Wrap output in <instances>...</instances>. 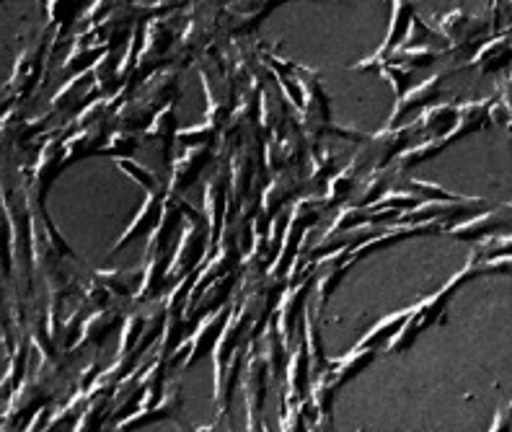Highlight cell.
<instances>
[{
	"label": "cell",
	"mask_w": 512,
	"mask_h": 432,
	"mask_svg": "<svg viewBox=\"0 0 512 432\" xmlns=\"http://www.w3.org/2000/svg\"><path fill=\"white\" fill-rule=\"evenodd\" d=\"M295 192H298V179L285 174L277 176L275 182L264 189V195L259 197V213H262L264 223H269V220L275 218V215L282 210V205H285L288 200H293Z\"/></svg>",
	"instance_id": "cell-12"
},
{
	"label": "cell",
	"mask_w": 512,
	"mask_h": 432,
	"mask_svg": "<svg viewBox=\"0 0 512 432\" xmlns=\"http://www.w3.org/2000/svg\"><path fill=\"white\" fill-rule=\"evenodd\" d=\"M414 308V306H412ZM412 308H404V311H396V314L386 316L383 321H378V324L370 329L368 334H365L360 342H357V350H378V345H388L391 339H394V334L399 332L401 326H404V321L409 319V314H412Z\"/></svg>",
	"instance_id": "cell-17"
},
{
	"label": "cell",
	"mask_w": 512,
	"mask_h": 432,
	"mask_svg": "<svg viewBox=\"0 0 512 432\" xmlns=\"http://www.w3.org/2000/svg\"><path fill=\"white\" fill-rule=\"evenodd\" d=\"M225 207H228V174L223 169V174L215 176L205 189V218L207 228H210V249H215L220 236H223Z\"/></svg>",
	"instance_id": "cell-8"
},
{
	"label": "cell",
	"mask_w": 512,
	"mask_h": 432,
	"mask_svg": "<svg viewBox=\"0 0 512 432\" xmlns=\"http://www.w3.org/2000/svg\"><path fill=\"white\" fill-rule=\"evenodd\" d=\"M469 262L474 264V275L476 277H481V275H507V277H512V254H507V257L481 259V262H476V259L471 257Z\"/></svg>",
	"instance_id": "cell-26"
},
{
	"label": "cell",
	"mask_w": 512,
	"mask_h": 432,
	"mask_svg": "<svg viewBox=\"0 0 512 432\" xmlns=\"http://www.w3.org/2000/svg\"><path fill=\"white\" fill-rule=\"evenodd\" d=\"M458 119V107L456 104H432L422 112V117L417 119V130H422L427 135V140L440 138L445 132L453 130Z\"/></svg>",
	"instance_id": "cell-15"
},
{
	"label": "cell",
	"mask_w": 512,
	"mask_h": 432,
	"mask_svg": "<svg viewBox=\"0 0 512 432\" xmlns=\"http://www.w3.org/2000/svg\"><path fill=\"white\" fill-rule=\"evenodd\" d=\"M375 355H378V350H357V347H352L347 355L329 363L331 381L337 383V389H342L344 383L352 381L360 370L368 368V363H373Z\"/></svg>",
	"instance_id": "cell-16"
},
{
	"label": "cell",
	"mask_w": 512,
	"mask_h": 432,
	"mask_svg": "<svg viewBox=\"0 0 512 432\" xmlns=\"http://www.w3.org/2000/svg\"><path fill=\"white\" fill-rule=\"evenodd\" d=\"M440 29H443V34L453 44H463V42H471V39L481 37V32H487L489 26L484 24L481 19H476V16H471V13L453 11V13H448L443 21H440Z\"/></svg>",
	"instance_id": "cell-13"
},
{
	"label": "cell",
	"mask_w": 512,
	"mask_h": 432,
	"mask_svg": "<svg viewBox=\"0 0 512 432\" xmlns=\"http://www.w3.org/2000/svg\"><path fill=\"white\" fill-rule=\"evenodd\" d=\"M194 432H225L223 422H215V425H205V427H197Z\"/></svg>",
	"instance_id": "cell-30"
},
{
	"label": "cell",
	"mask_w": 512,
	"mask_h": 432,
	"mask_svg": "<svg viewBox=\"0 0 512 432\" xmlns=\"http://www.w3.org/2000/svg\"><path fill=\"white\" fill-rule=\"evenodd\" d=\"M228 316H231V308L228 306L218 308V311H213V314H207L205 319L200 321V326L194 329L192 337H189L187 342H182V347L176 350V355L182 357L184 370L200 363L202 357L213 350L215 342H218V337H220V332H223L225 321H228Z\"/></svg>",
	"instance_id": "cell-2"
},
{
	"label": "cell",
	"mask_w": 512,
	"mask_h": 432,
	"mask_svg": "<svg viewBox=\"0 0 512 432\" xmlns=\"http://www.w3.org/2000/svg\"><path fill=\"white\" fill-rule=\"evenodd\" d=\"M443 81H445V76H432L422 83H414V86L409 88L404 96H401L399 104L394 107V117H391L388 127H401V122L406 119V114L414 112V109H419V107L422 109L430 107L432 101L438 99L440 88H443Z\"/></svg>",
	"instance_id": "cell-9"
},
{
	"label": "cell",
	"mask_w": 512,
	"mask_h": 432,
	"mask_svg": "<svg viewBox=\"0 0 512 432\" xmlns=\"http://www.w3.org/2000/svg\"><path fill=\"white\" fill-rule=\"evenodd\" d=\"M119 311H109V308H104V311H99V314L88 316V321L83 324V337H81V345H88V339L94 342V345H101L104 339L109 337V332L112 329H117L119 324Z\"/></svg>",
	"instance_id": "cell-21"
},
{
	"label": "cell",
	"mask_w": 512,
	"mask_h": 432,
	"mask_svg": "<svg viewBox=\"0 0 512 432\" xmlns=\"http://www.w3.org/2000/svg\"><path fill=\"white\" fill-rule=\"evenodd\" d=\"M233 189L231 195H236L238 200L246 195L251 189V176L256 174V166H254V156L249 151H238L236 158H233Z\"/></svg>",
	"instance_id": "cell-22"
},
{
	"label": "cell",
	"mask_w": 512,
	"mask_h": 432,
	"mask_svg": "<svg viewBox=\"0 0 512 432\" xmlns=\"http://www.w3.org/2000/svg\"><path fill=\"white\" fill-rule=\"evenodd\" d=\"M357 184H360V174L355 171V166H347V169L337 171V174L331 176L329 182V192H326V205L337 207L339 202H347L352 195H355Z\"/></svg>",
	"instance_id": "cell-20"
},
{
	"label": "cell",
	"mask_w": 512,
	"mask_h": 432,
	"mask_svg": "<svg viewBox=\"0 0 512 432\" xmlns=\"http://www.w3.org/2000/svg\"><path fill=\"white\" fill-rule=\"evenodd\" d=\"M251 3H259V0H251ZM272 3H275V0H264V3H262V11L269 13V8H272ZM251 11H256V6L249 8V11H238V13H246V16H251Z\"/></svg>",
	"instance_id": "cell-31"
},
{
	"label": "cell",
	"mask_w": 512,
	"mask_h": 432,
	"mask_svg": "<svg viewBox=\"0 0 512 432\" xmlns=\"http://www.w3.org/2000/svg\"><path fill=\"white\" fill-rule=\"evenodd\" d=\"M324 210H329L326 200H316V197H303L293 207V213H290L288 223H285V233H282L280 257H277L275 264H269V277H275L277 272L282 275V272H288L293 267V262L298 259L300 244H303V236L319 223Z\"/></svg>",
	"instance_id": "cell-1"
},
{
	"label": "cell",
	"mask_w": 512,
	"mask_h": 432,
	"mask_svg": "<svg viewBox=\"0 0 512 432\" xmlns=\"http://www.w3.org/2000/svg\"><path fill=\"white\" fill-rule=\"evenodd\" d=\"M140 140L132 138L130 132H117V135H112V143H109L107 153H112V156H130L135 148H138Z\"/></svg>",
	"instance_id": "cell-27"
},
{
	"label": "cell",
	"mask_w": 512,
	"mask_h": 432,
	"mask_svg": "<svg viewBox=\"0 0 512 432\" xmlns=\"http://www.w3.org/2000/svg\"><path fill=\"white\" fill-rule=\"evenodd\" d=\"M334 174H337V163H334V158H331L329 151H324L319 158H316L313 182H319V179H331Z\"/></svg>",
	"instance_id": "cell-28"
},
{
	"label": "cell",
	"mask_w": 512,
	"mask_h": 432,
	"mask_svg": "<svg viewBox=\"0 0 512 432\" xmlns=\"http://www.w3.org/2000/svg\"><path fill=\"white\" fill-rule=\"evenodd\" d=\"M507 254H512V233H510V236L487 238V241H484V246H479V249H476L471 257H474L476 262H481V259L507 257Z\"/></svg>",
	"instance_id": "cell-25"
},
{
	"label": "cell",
	"mask_w": 512,
	"mask_h": 432,
	"mask_svg": "<svg viewBox=\"0 0 512 432\" xmlns=\"http://www.w3.org/2000/svg\"><path fill=\"white\" fill-rule=\"evenodd\" d=\"M213 161V151L210 145H197V148H187L184 156H179L171 166V195H182L192 187L202 176V171Z\"/></svg>",
	"instance_id": "cell-5"
},
{
	"label": "cell",
	"mask_w": 512,
	"mask_h": 432,
	"mask_svg": "<svg viewBox=\"0 0 512 432\" xmlns=\"http://www.w3.org/2000/svg\"><path fill=\"white\" fill-rule=\"evenodd\" d=\"M119 169L125 171L130 179H135V182L140 184V187L148 192V195H166V189H163V184L158 182V176L153 174V171H148L145 166H140V163H130V161H119Z\"/></svg>",
	"instance_id": "cell-24"
},
{
	"label": "cell",
	"mask_w": 512,
	"mask_h": 432,
	"mask_svg": "<svg viewBox=\"0 0 512 432\" xmlns=\"http://www.w3.org/2000/svg\"><path fill=\"white\" fill-rule=\"evenodd\" d=\"M166 420L179 422L182 432H189L187 427H184V420H182V389H179V386H174V389L166 391V394H163L156 404L138 409V412L130 414V417H122V422H119L117 427L122 432H127V430H135V427L153 425V422H166Z\"/></svg>",
	"instance_id": "cell-3"
},
{
	"label": "cell",
	"mask_w": 512,
	"mask_h": 432,
	"mask_svg": "<svg viewBox=\"0 0 512 432\" xmlns=\"http://www.w3.org/2000/svg\"><path fill=\"white\" fill-rule=\"evenodd\" d=\"M386 192H391V176H388V171L386 169L373 171V176H370V182L365 184L363 195H360V200L355 202V207L365 210V207L375 205V202L381 200Z\"/></svg>",
	"instance_id": "cell-23"
},
{
	"label": "cell",
	"mask_w": 512,
	"mask_h": 432,
	"mask_svg": "<svg viewBox=\"0 0 512 432\" xmlns=\"http://www.w3.org/2000/svg\"><path fill=\"white\" fill-rule=\"evenodd\" d=\"M412 24H414V6H412V3H409V0H394V16H391V26H388L386 42H383L381 50L375 52L370 60L355 65V70L375 68V65L381 63V60H388V55H394V52L399 50L401 39L406 37V32H409V26H412Z\"/></svg>",
	"instance_id": "cell-6"
},
{
	"label": "cell",
	"mask_w": 512,
	"mask_h": 432,
	"mask_svg": "<svg viewBox=\"0 0 512 432\" xmlns=\"http://www.w3.org/2000/svg\"><path fill=\"white\" fill-rule=\"evenodd\" d=\"M267 370L269 363L264 355L249 357V368H246V404H249V420L254 409L259 412L264 404V394H267Z\"/></svg>",
	"instance_id": "cell-14"
},
{
	"label": "cell",
	"mask_w": 512,
	"mask_h": 432,
	"mask_svg": "<svg viewBox=\"0 0 512 432\" xmlns=\"http://www.w3.org/2000/svg\"><path fill=\"white\" fill-rule=\"evenodd\" d=\"M512 63V37H494L489 39L484 47H479V52H474L471 57V68H476L479 73H497V70H505Z\"/></svg>",
	"instance_id": "cell-11"
},
{
	"label": "cell",
	"mask_w": 512,
	"mask_h": 432,
	"mask_svg": "<svg viewBox=\"0 0 512 432\" xmlns=\"http://www.w3.org/2000/svg\"><path fill=\"white\" fill-rule=\"evenodd\" d=\"M150 138L158 140L163 145V158L166 163H171V148H174V138H176V112L171 104L161 109V112L153 117V125H150Z\"/></svg>",
	"instance_id": "cell-19"
},
{
	"label": "cell",
	"mask_w": 512,
	"mask_h": 432,
	"mask_svg": "<svg viewBox=\"0 0 512 432\" xmlns=\"http://www.w3.org/2000/svg\"><path fill=\"white\" fill-rule=\"evenodd\" d=\"M163 205H166V195H148V197H145L143 207H140V213L132 218L130 226L125 228V233H122L117 244L112 246V254H117L119 249H125L132 238L150 236V231H153V228L158 226V220H161Z\"/></svg>",
	"instance_id": "cell-10"
},
{
	"label": "cell",
	"mask_w": 512,
	"mask_h": 432,
	"mask_svg": "<svg viewBox=\"0 0 512 432\" xmlns=\"http://www.w3.org/2000/svg\"><path fill=\"white\" fill-rule=\"evenodd\" d=\"M505 228H510V220L502 218L500 210H479V213L461 220L456 226L445 228V233L453 238H461V241H479V238L497 236Z\"/></svg>",
	"instance_id": "cell-7"
},
{
	"label": "cell",
	"mask_w": 512,
	"mask_h": 432,
	"mask_svg": "<svg viewBox=\"0 0 512 432\" xmlns=\"http://www.w3.org/2000/svg\"><path fill=\"white\" fill-rule=\"evenodd\" d=\"M308 376H311V357H308L306 342H300L298 352L290 357L288 365V391L290 399H300L308 386Z\"/></svg>",
	"instance_id": "cell-18"
},
{
	"label": "cell",
	"mask_w": 512,
	"mask_h": 432,
	"mask_svg": "<svg viewBox=\"0 0 512 432\" xmlns=\"http://www.w3.org/2000/svg\"><path fill=\"white\" fill-rule=\"evenodd\" d=\"M311 288H313V275H308L306 280L290 285L288 293L282 295L280 306H277V332H280L285 345L293 342L295 326L300 324L298 316L300 311H303V306L308 303V293H311Z\"/></svg>",
	"instance_id": "cell-4"
},
{
	"label": "cell",
	"mask_w": 512,
	"mask_h": 432,
	"mask_svg": "<svg viewBox=\"0 0 512 432\" xmlns=\"http://www.w3.org/2000/svg\"><path fill=\"white\" fill-rule=\"evenodd\" d=\"M489 432H512V401H507V404L497 409Z\"/></svg>",
	"instance_id": "cell-29"
}]
</instances>
